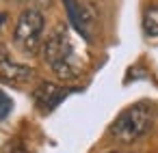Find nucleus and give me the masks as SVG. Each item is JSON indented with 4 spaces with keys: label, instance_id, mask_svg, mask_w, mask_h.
<instances>
[{
    "label": "nucleus",
    "instance_id": "9d476101",
    "mask_svg": "<svg viewBox=\"0 0 158 153\" xmlns=\"http://www.w3.org/2000/svg\"><path fill=\"white\" fill-rule=\"evenodd\" d=\"M108 153H119V151H108Z\"/></svg>",
    "mask_w": 158,
    "mask_h": 153
},
{
    "label": "nucleus",
    "instance_id": "6e6552de",
    "mask_svg": "<svg viewBox=\"0 0 158 153\" xmlns=\"http://www.w3.org/2000/svg\"><path fill=\"white\" fill-rule=\"evenodd\" d=\"M11 108H13V101H11V97L0 88V121H2L9 112H11Z\"/></svg>",
    "mask_w": 158,
    "mask_h": 153
},
{
    "label": "nucleus",
    "instance_id": "39448f33",
    "mask_svg": "<svg viewBox=\"0 0 158 153\" xmlns=\"http://www.w3.org/2000/svg\"><path fill=\"white\" fill-rule=\"evenodd\" d=\"M69 93H72V91L65 88V86H56V84H52V82H41V84L33 91V99H35V104H37L39 110L50 112V110H54Z\"/></svg>",
    "mask_w": 158,
    "mask_h": 153
},
{
    "label": "nucleus",
    "instance_id": "f03ea898",
    "mask_svg": "<svg viewBox=\"0 0 158 153\" xmlns=\"http://www.w3.org/2000/svg\"><path fill=\"white\" fill-rule=\"evenodd\" d=\"M156 121V108L149 101H139L128 106L110 125V134L119 142H134L145 136Z\"/></svg>",
    "mask_w": 158,
    "mask_h": 153
},
{
    "label": "nucleus",
    "instance_id": "1a4fd4ad",
    "mask_svg": "<svg viewBox=\"0 0 158 153\" xmlns=\"http://www.w3.org/2000/svg\"><path fill=\"white\" fill-rule=\"evenodd\" d=\"M20 2H41V0H20Z\"/></svg>",
    "mask_w": 158,
    "mask_h": 153
},
{
    "label": "nucleus",
    "instance_id": "f257e3e1",
    "mask_svg": "<svg viewBox=\"0 0 158 153\" xmlns=\"http://www.w3.org/2000/svg\"><path fill=\"white\" fill-rule=\"evenodd\" d=\"M44 58L61 80H74L80 76V58L65 28H56L46 39Z\"/></svg>",
    "mask_w": 158,
    "mask_h": 153
},
{
    "label": "nucleus",
    "instance_id": "423d86ee",
    "mask_svg": "<svg viewBox=\"0 0 158 153\" xmlns=\"http://www.w3.org/2000/svg\"><path fill=\"white\" fill-rule=\"evenodd\" d=\"M35 76V71L26 65H20V63H13L11 58L2 56L0 58V80L11 84V86H24L26 82H31Z\"/></svg>",
    "mask_w": 158,
    "mask_h": 153
},
{
    "label": "nucleus",
    "instance_id": "0eeeda50",
    "mask_svg": "<svg viewBox=\"0 0 158 153\" xmlns=\"http://www.w3.org/2000/svg\"><path fill=\"white\" fill-rule=\"evenodd\" d=\"M143 35L149 41H158V5H149L143 11Z\"/></svg>",
    "mask_w": 158,
    "mask_h": 153
},
{
    "label": "nucleus",
    "instance_id": "7ed1b4c3",
    "mask_svg": "<svg viewBox=\"0 0 158 153\" xmlns=\"http://www.w3.org/2000/svg\"><path fill=\"white\" fill-rule=\"evenodd\" d=\"M46 18L39 9L28 7L18 15L15 28H13V43L20 52L24 54H35L41 45V35H44Z\"/></svg>",
    "mask_w": 158,
    "mask_h": 153
},
{
    "label": "nucleus",
    "instance_id": "20e7f679",
    "mask_svg": "<svg viewBox=\"0 0 158 153\" xmlns=\"http://www.w3.org/2000/svg\"><path fill=\"white\" fill-rule=\"evenodd\" d=\"M65 2V11L67 18L72 22V26L78 30V35L87 41H93V28H95V18L91 13L89 7H82L76 0H63Z\"/></svg>",
    "mask_w": 158,
    "mask_h": 153
}]
</instances>
